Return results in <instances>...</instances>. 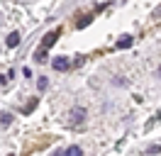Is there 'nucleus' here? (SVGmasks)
<instances>
[{
    "label": "nucleus",
    "mask_w": 161,
    "mask_h": 156,
    "mask_svg": "<svg viewBox=\"0 0 161 156\" xmlns=\"http://www.w3.org/2000/svg\"><path fill=\"white\" fill-rule=\"evenodd\" d=\"M56 37H59V32H56V29H54V32H49L47 37L42 39V47H39V49H44V51H49V49L54 47V44H56Z\"/></svg>",
    "instance_id": "obj_1"
},
{
    "label": "nucleus",
    "mask_w": 161,
    "mask_h": 156,
    "mask_svg": "<svg viewBox=\"0 0 161 156\" xmlns=\"http://www.w3.org/2000/svg\"><path fill=\"white\" fill-rule=\"evenodd\" d=\"M51 66H54V71H69L71 68V61L64 56H56L54 61H51Z\"/></svg>",
    "instance_id": "obj_2"
},
{
    "label": "nucleus",
    "mask_w": 161,
    "mask_h": 156,
    "mask_svg": "<svg viewBox=\"0 0 161 156\" xmlns=\"http://www.w3.org/2000/svg\"><path fill=\"white\" fill-rule=\"evenodd\" d=\"M69 117H71V122H73V125H78V122L86 120V110H83V107H73Z\"/></svg>",
    "instance_id": "obj_3"
},
{
    "label": "nucleus",
    "mask_w": 161,
    "mask_h": 156,
    "mask_svg": "<svg viewBox=\"0 0 161 156\" xmlns=\"http://www.w3.org/2000/svg\"><path fill=\"white\" fill-rule=\"evenodd\" d=\"M130 47H132V37H130V34L120 37V42H117V49H130Z\"/></svg>",
    "instance_id": "obj_4"
},
{
    "label": "nucleus",
    "mask_w": 161,
    "mask_h": 156,
    "mask_svg": "<svg viewBox=\"0 0 161 156\" xmlns=\"http://www.w3.org/2000/svg\"><path fill=\"white\" fill-rule=\"evenodd\" d=\"M17 44H20V32H12L10 37H8V47H10V49H15Z\"/></svg>",
    "instance_id": "obj_5"
},
{
    "label": "nucleus",
    "mask_w": 161,
    "mask_h": 156,
    "mask_svg": "<svg viewBox=\"0 0 161 156\" xmlns=\"http://www.w3.org/2000/svg\"><path fill=\"white\" fill-rule=\"evenodd\" d=\"M66 156H83V151H80V146H69V149H66Z\"/></svg>",
    "instance_id": "obj_6"
},
{
    "label": "nucleus",
    "mask_w": 161,
    "mask_h": 156,
    "mask_svg": "<svg viewBox=\"0 0 161 156\" xmlns=\"http://www.w3.org/2000/svg\"><path fill=\"white\" fill-rule=\"evenodd\" d=\"M10 122H12V115H10V112H5V115L0 117V125H3V127H8Z\"/></svg>",
    "instance_id": "obj_7"
},
{
    "label": "nucleus",
    "mask_w": 161,
    "mask_h": 156,
    "mask_svg": "<svg viewBox=\"0 0 161 156\" xmlns=\"http://www.w3.org/2000/svg\"><path fill=\"white\" fill-rule=\"evenodd\" d=\"M47 86H49V81H47V78L42 76L39 81H37V88H39V90H47Z\"/></svg>",
    "instance_id": "obj_8"
},
{
    "label": "nucleus",
    "mask_w": 161,
    "mask_h": 156,
    "mask_svg": "<svg viewBox=\"0 0 161 156\" xmlns=\"http://www.w3.org/2000/svg\"><path fill=\"white\" fill-rule=\"evenodd\" d=\"M147 154H161V144H151L147 149Z\"/></svg>",
    "instance_id": "obj_9"
},
{
    "label": "nucleus",
    "mask_w": 161,
    "mask_h": 156,
    "mask_svg": "<svg viewBox=\"0 0 161 156\" xmlns=\"http://www.w3.org/2000/svg\"><path fill=\"white\" fill-rule=\"evenodd\" d=\"M88 25H91V17H83V20H78V22H76V27H88Z\"/></svg>",
    "instance_id": "obj_10"
},
{
    "label": "nucleus",
    "mask_w": 161,
    "mask_h": 156,
    "mask_svg": "<svg viewBox=\"0 0 161 156\" xmlns=\"http://www.w3.org/2000/svg\"><path fill=\"white\" fill-rule=\"evenodd\" d=\"M3 83H5V78H3V76H0V86H3Z\"/></svg>",
    "instance_id": "obj_11"
},
{
    "label": "nucleus",
    "mask_w": 161,
    "mask_h": 156,
    "mask_svg": "<svg viewBox=\"0 0 161 156\" xmlns=\"http://www.w3.org/2000/svg\"><path fill=\"white\" fill-rule=\"evenodd\" d=\"M159 78H161V66H159Z\"/></svg>",
    "instance_id": "obj_12"
}]
</instances>
